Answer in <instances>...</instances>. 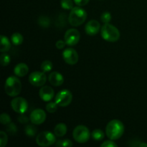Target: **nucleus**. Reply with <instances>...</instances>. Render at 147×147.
<instances>
[{
	"mask_svg": "<svg viewBox=\"0 0 147 147\" xmlns=\"http://www.w3.org/2000/svg\"><path fill=\"white\" fill-rule=\"evenodd\" d=\"M36 142L40 146H50L56 142V136L48 131H42L36 137Z\"/></svg>",
	"mask_w": 147,
	"mask_h": 147,
	"instance_id": "obj_6",
	"label": "nucleus"
},
{
	"mask_svg": "<svg viewBox=\"0 0 147 147\" xmlns=\"http://www.w3.org/2000/svg\"><path fill=\"white\" fill-rule=\"evenodd\" d=\"M91 136L96 141H101L104 139V133L101 129H95L92 131Z\"/></svg>",
	"mask_w": 147,
	"mask_h": 147,
	"instance_id": "obj_20",
	"label": "nucleus"
},
{
	"mask_svg": "<svg viewBox=\"0 0 147 147\" xmlns=\"http://www.w3.org/2000/svg\"><path fill=\"white\" fill-rule=\"evenodd\" d=\"M1 48L0 51L1 53H7L11 48V42L9 40L8 37L4 35H1Z\"/></svg>",
	"mask_w": 147,
	"mask_h": 147,
	"instance_id": "obj_18",
	"label": "nucleus"
},
{
	"mask_svg": "<svg viewBox=\"0 0 147 147\" xmlns=\"http://www.w3.org/2000/svg\"><path fill=\"white\" fill-rule=\"evenodd\" d=\"M57 106H59L57 104L56 102H49L47 105H46V110L50 113H55L57 111Z\"/></svg>",
	"mask_w": 147,
	"mask_h": 147,
	"instance_id": "obj_28",
	"label": "nucleus"
},
{
	"mask_svg": "<svg viewBox=\"0 0 147 147\" xmlns=\"http://www.w3.org/2000/svg\"><path fill=\"white\" fill-rule=\"evenodd\" d=\"M10 58L9 55L8 54H7L6 53H3L1 55V57H0V63H1V65L5 67V66L8 65L10 63Z\"/></svg>",
	"mask_w": 147,
	"mask_h": 147,
	"instance_id": "obj_25",
	"label": "nucleus"
},
{
	"mask_svg": "<svg viewBox=\"0 0 147 147\" xmlns=\"http://www.w3.org/2000/svg\"><path fill=\"white\" fill-rule=\"evenodd\" d=\"M101 147H117V144L115 143L114 142H113V140L111 139L110 141H106V142H103L101 145Z\"/></svg>",
	"mask_w": 147,
	"mask_h": 147,
	"instance_id": "obj_32",
	"label": "nucleus"
},
{
	"mask_svg": "<svg viewBox=\"0 0 147 147\" xmlns=\"http://www.w3.org/2000/svg\"><path fill=\"white\" fill-rule=\"evenodd\" d=\"M7 131L10 134H15L17 131V129L16 125L14 123H10L9 124L7 125Z\"/></svg>",
	"mask_w": 147,
	"mask_h": 147,
	"instance_id": "obj_31",
	"label": "nucleus"
},
{
	"mask_svg": "<svg viewBox=\"0 0 147 147\" xmlns=\"http://www.w3.org/2000/svg\"><path fill=\"white\" fill-rule=\"evenodd\" d=\"M73 100L71 92L67 89H64L57 93L55 96V102L60 107H66L69 106Z\"/></svg>",
	"mask_w": 147,
	"mask_h": 147,
	"instance_id": "obj_7",
	"label": "nucleus"
},
{
	"mask_svg": "<svg viewBox=\"0 0 147 147\" xmlns=\"http://www.w3.org/2000/svg\"><path fill=\"white\" fill-rule=\"evenodd\" d=\"M49 81L50 84H52L54 86H60L64 82V78L63 75L60 74L58 72H52L49 75Z\"/></svg>",
	"mask_w": 147,
	"mask_h": 147,
	"instance_id": "obj_15",
	"label": "nucleus"
},
{
	"mask_svg": "<svg viewBox=\"0 0 147 147\" xmlns=\"http://www.w3.org/2000/svg\"><path fill=\"white\" fill-rule=\"evenodd\" d=\"M23 36L19 32H14L11 37V41L14 45H20L23 42Z\"/></svg>",
	"mask_w": 147,
	"mask_h": 147,
	"instance_id": "obj_19",
	"label": "nucleus"
},
{
	"mask_svg": "<svg viewBox=\"0 0 147 147\" xmlns=\"http://www.w3.org/2000/svg\"><path fill=\"white\" fill-rule=\"evenodd\" d=\"M67 133V126L64 123H57L54 129V134L57 137H63Z\"/></svg>",
	"mask_w": 147,
	"mask_h": 147,
	"instance_id": "obj_17",
	"label": "nucleus"
},
{
	"mask_svg": "<svg viewBox=\"0 0 147 147\" xmlns=\"http://www.w3.org/2000/svg\"><path fill=\"white\" fill-rule=\"evenodd\" d=\"M90 136L91 134L88 128L83 125H79L76 126L73 132V139L76 142L80 144L86 143L90 139Z\"/></svg>",
	"mask_w": 147,
	"mask_h": 147,
	"instance_id": "obj_5",
	"label": "nucleus"
},
{
	"mask_svg": "<svg viewBox=\"0 0 147 147\" xmlns=\"http://www.w3.org/2000/svg\"><path fill=\"white\" fill-rule=\"evenodd\" d=\"M87 18V12L81 7H75L70 10L68 21L70 25L78 27L85 22Z\"/></svg>",
	"mask_w": 147,
	"mask_h": 147,
	"instance_id": "obj_3",
	"label": "nucleus"
},
{
	"mask_svg": "<svg viewBox=\"0 0 147 147\" xmlns=\"http://www.w3.org/2000/svg\"><path fill=\"white\" fill-rule=\"evenodd\" d=\"M100 20L103 22L104 24H107V23L110 22V21L111 20V14L110 12H108V11H106V12L103 13L101 14V17H100Z\"/></svg>",
	"mask_w": 147,
	"mask_h": 147,
	"instance_id": "obj_30",
	"label": "nucleus"
},
{
	"mask_svg": "<svg viewBox=\"0 0 147 147\" xmlns=\"http://www.w3.org/2000/svg\"><path fill=\"white\" fill-rule=\"evenodd\" d=\"M11 107L16 113L23 114L28 109V103L22 97H16L11 101Z\"/></svg>",
	"mask_w": 147,
	"mask_h": 147,
	"instance_id": "obj_9",
	"label": "nucleus"
},
{
	"mask_svg": "<svg viewBox=\"0 0 147 147\" xmlns=\"http://www.w3.org/2000/svg\"><path fill=\"white\" fill-rule=\"evenodd\" d=\"M61 7L65 9L71 10L73 8V0H61Z\"/></svg>",
	"mask_w": 147,
	"mask_h": 147,
	"instance_id": "obj_27",
	"label": "nucleus"
},
{
	"mask_svg": "<svg viewBox=\"0 0 147 147\" xmlns=\"http://www.w3.org/2000/svg\"><path fill=\"white\" fill-rule=\"evenodd\" d=\"M47 81V76L45 72L34 71L29 76V82L30 84L35 87H41L45 84Z\"/></svg>",
	"mask_w": 147,
	"mask_h": 147,
	"instance_id": "obj_8",
	"label": "nucleus"
},
{
	"mask_svg": "<svg viewBox=\"0 0 147 147\" xmlns=\"http://www.w3.org/2000/svg\"><path fill=\"white\" fill-rule=\"evenodd\" d=\"M38 24L39 25L41 26L42 27L47 28V27H49V26H50V20L47 17H45V16H41V17H39Z\"/></svg>",
	"mask_w": 147,
	"mask_h": 147,
	"instance_id": "obj_22",
	"label": "nucleus"
},
{
	"mask_svg": "<svg viewBox=\"0 0 147 147\" xmlns=\"http://www.w3.org/2000/svg\"><path fill=\"white\" fill-rule=\"evenodd\" d=\"M18 121L21 123H27L29 121V119L24 114H21V116L18 118Z\"/></svg>",
	"mask_w": 147,
	"mask_h": 147,
	"instance_id": "obj_35",
	"label": "nucleus"
},
{
	"mask_svg": "<svg viewBox=\"0 0 147 147\" xmlns=\"http://www.w3.org/2000/svg\"><path fill=\"white\" fill-rule=\"evenodd\" d=\"M138 146H140V147H143V146L147 147V144H146V143H140L139 145H138Z\"/></svg>",
	"mask_w": 147,
	"mask_h": 147,
	"instance_id": "obj_36",
	"label": "nucleus"
},
{
	"mask_svg": "<svg viewBox=\"0 0 147 147\" xmlns=\"http://www.w3.org/2000/svg\"><path fill=\"white\" fill-rule=\"evenodd\" d=\"M63 57L65 62L69 65H75L78 61V54L73 48H67L63 51Z\"/></svg>",
	"mask_w": 147,
	"mask_h": 147,
	"instance_id": "obj_12",
	"label": "nucleus"
},
{
	"mask_svg": "<svg viewBox=\"0 0 147 147\" xmlns=\"http://www.w3.org/2000/svg\"><path fill=\"white\" fill-rule=\"evenodd\" d=\"M39 96L40 98L44 101H50L55 96V92L50 86H45L40 88L39 91Z\"/></svg>",
	"mask_w": 147,
	"mask_h": 147,
	"instance_id": "obj_13",
	"label": "nucleus"
},
{
	"mask_svg": "<svg viewBox=\"0 0 147 147\" xmlns=\"http://www.w3.org/2000/svg\"><path fill=\"white\" fill-rule=\"evenodd\" d=\"M64 38L66 45L69 46H74L80 41V34L76 29H69L66 31Z\"/></svg>",
	"mask_w": 147,
	"mask_h": 147,
	"instance_id": "obj_10",
	"label": "nucleus"
},
{
	"mask_svg": "<svg viewBox=\"0 0 147 147\" xmlns=\"http://www.w3.org/2000/svg\"><path fill=\"white\" fill-rule=\"evenodd\" d=\"M25 134L29 137H34L37 134V128L34 125H27L25 127Z\"/></svg>",
	"mask_w": 147,
	"mask_h": 147,
	"instance_id": "obj_21",
	"label": "nucleus"
},
{
	"mask_svg": "<svg viewBox=\"0 0 147 147\" xmlns=\"http://www.w3.org/2000/svg\"><path fill=\"white\" fill-rule=\"evenodd\" d=\"M124 126L121 121L114 119L109 122L106 128V134L108 138L111 140H117L123 136Z\"/></svg>",
	"mask_w": 147,
	"mask_h": 147,
	"instance_id": "obj_1",
	"label": "nucleus"
},
{
	"mask_svg": "<svg viewBox=\"0 0 147 147\" xmlns=\"http://www.w3.org/2000/svg\"><path fill=\"white\" fill-rule=\"evenodd\" d=\"M29 67L25 63H19L15 66L14 73L17 77H24L28 73Z\"/></svg>",
	"mask_w": 147,
	"mask_h": 147,
	"instance_id": "obj_16",
	"label": "nucleus"
},
{
	"mask_svg": "<svg viewBox=\"0 0 147 147\" xmlns=\"http://www.w3.org/2000/svg\"><path fill=\"white\" fill-rule=\"evenodd\" d=\"M100 28V23L97 21V20H90L86 24V27H85V30L86 32L87 33L88 35L93 36L98 34Z\"/></svg>",
	"mask_w": 147,
	"mask_h": 147,
	"instance_id": "obj_14",
	"label": "nucleus"
},
{
	"mask_svg": "<svg viewBox=\"0 0 147 147\" xmlns=\"http://www.w3.org/2000/svg\"><path fill=\"white\" fill-rule=\"evenodd\" d=\"M0 121H1V124L7 126V125L9 124L11 122V117H10L9 115L7 114V113H1V116H0Z\"/></svg>",
	"mask_w": 147,
	"mask_h": 147,
	"instance_id": "obj_26",
	"label": "nucleus"
},
{
	"mask_svg": "<svg viewBox=\"0 0 147 147\" xmlns=\"http://www.w3.org/2000/svg\"><path fill=\"white\" fill-rule=\"evenodd\" d=\"M22 83L16 76H9L7 78L4 85L6 93L10 97H15L20 93L22 90Z\"/></svg>",
	"mask_w": 147,
	"mask_h": 147,
	"instance_id": "obj_2",
	"label": "nucleus"
},
{
	"mask_svg": "<svg viewBox=\"0 0 147 147\" xmlns=\"http://www.w3.org/2000/svg\"><path fill=\"white\" fill-rule=\"evenodd\" d=\"M55 146L58 147H71L73 146V142L69 139L59 140L55 142Z\"/></svg>",
	"mask_w": 147,
	"mask_h": 147,
	"instance_id": "obj_24",
	"label": "nucleus"
},
{
	"mask_svg": "<svg viewBox=\"0 0 147 147\" xmlns=\"http://www.w3.org/2000/svg\"><path fill=\"white\" fill-rule=\"evenodd\" d=\"M101 36L103 40L110 42L118 41L120 38V32L115 26L107 23L103 25L100 30Z\"/></svg>",
	"mask_w": 147,
	"mask_h": 147,
	"instance_id": "obj_4",
	"label": "nucleus"
},
{
	"mask_svg": "<svg viewBox=\"0 0 147 147\" xmlns=\"http://www.w3.org/2000/svg\"><path fill=\"white\" fill-rule=\"evenodd\" d=\"M46 115L45 111L42 109H37L33 111L31 113L30 116V120L34 125H40L44 123L45 121L46 120Z\"/></svg>",
	"mask_w": 147,
	"mask_h": 147,
	"instance_id": "obj_11",
	"label": "nucleus"
},
{
	"mask_svg": "<svg viewBox=\"0 0 147 147\" xmlns=\"http://www.w3.org/2000/svg\"><path fill=\"white\" fill-rule=\"evenodd\" d=\"M7 141H8V138H7V135L6 132L0 131V146L4 147L7 145Z\"/></svg>",
	"mask_w": 147,
	"mask_h": 147,
	"instance_id": "obj_29",
	"label": "nucleus"
},
{
	"mask_svg": "<svg viewBox=\"0 0 147 147\" xmlns=\"http://www.w3.org/2000/svg\"><path fill=\"white\" fill-rule=\"evenodd\" d=\"M90 0H74V2L79 7H83L89 2Z\"/></svg>",
	"mask_w": 147,
	"mask_h": 147,
	"instance_id": "obj_33",
	"label": "nucleus"
},
{
	"mask_svg": "<svg viewBox=\"0 0 147 147\" xmlns=\"http://www.w3.org/2000/svg\"><path fill=\"white\" fill-rule=\"evenodd\" d=\"M65 45H66V43L65 41H63V40H58V41L56 42L55 46L57 49H60V50H61V49L64 48L65 46Z\"/></svg>",
	"mask_w": 147,
	"mask_h": 147,
	"instance_id": "obj_34",
	"label": "nucleus"
},
{
	"mask_svg": "<svg viewBox=\"0 0 147 147\" xmlns=\"http://www.w3.org/2000/svg\"><path fill=\"white\" fill-rule=\"evenodd\" d=\"M41 69L45 73L50 72L53 69V63L50 60H45L42 63Z\"/></svg>",
	"mask_w": 147,
	"mask_h": 147,
	"instance_id": "obj_23",
	"label": "nucleus"
}]
</instances>
